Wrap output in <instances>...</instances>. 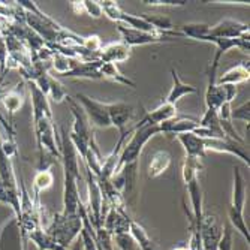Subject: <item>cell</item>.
Instances as JSON below:
<instances>
[{
  "label": "cell",
  "mask_w": 250,
  "mask_h": 250,
  "mask_svg": "<svg viewBox=\"0 0 250 250\" xmlns=\"http://www.w3.org/2000/svg\"><path fill=\"white\" fill-rule=\"evenodd\" d=\"M60 159L63 162L64 185H63V211L64 214H78L81 204L78 180H80V156L74 148L69 133L62 127V143L59 144Z\"/></svg>",
  "instance_id": "6da1fadb"
},
{
  "label": "cell",
  "mask_w": 250,
  "mask_h": 250,
  "mask_svg": "<svg viewBox=\"0 0 250 250\" xmlns=\"http://www.w3.org/2000/svg\"><path fill=\"white\" fill-rule=\"evenodd\" d=\"M99 74L102 78H106L109 81H114L117 84H122V85H129V87H133L135 88V83L127 78L126 75H123L120 72V69L117 67L116 63H101V67H99Z\"/></svg>",
  "instance_id": "d6986e66"
},
{
  "label": "cell",
  "mask_w": 250,
  "mask_h": 250,
  "mask_svg": "<svg viewBox=\"0 0 250 250\" xmlns=\"http://www.w3.org/2000/svg\"><path fill=\"white\" fill-rule=\"evenodd\" d=\"M250 78V71H249V64L240 63L231 69L226 71L223 75H220L216 80L217 85H237L240 83H246Z\"/></svg>",
  "instance_id": "9a60e30c"
},
{
  "label": "cell",
  "mask_w": 250,
  "mask_h": 250,
  "mask_svg": "<svg viewBox=\"0 0 250 250\" xmlns=\"http://www.w3.org/2000/svg\"><path fill=\"white\" fill-rule=\"evenodd\" d=\"M114 240L120 250H133L135 240L130 237V234H122V235H114Z\"/></svg>",
  "instance_id": "f1b7e54d"
},
{
  "label": "cell",
  "mask_w": 250,
  "mask_h": 250,
  "mask_svg": "<svg viewBox=\"0 0 250 250\" xmlns=\"http://www.w3.org/2000/svg\"><path fill=\"white\" fill-rule=\"evenodd\" d=\"M108 116L111 126L119 129L120 135L126 133L129 130V122L133 116V108L125 102H114V104H106Z\"/></svg>",
  "instance_id": "30bf717a"
},
{
  "label": "cell",
  "mask_w": 250,
  "mask_h": 250,
  "mask_svg": "<svg viewBox=\"0 0 250 250\" xmlns=\"http://www.w3.org/2000/svg\"><path fill=\"white\" fill-rule=\"evenodd\" d=\"M47 96L51 98V101H54V102H62V101H64L67 98V92H66V88L63 87V84H60L51 75L48 77Z\"/></svg>",
  "instance_id": "cb8c5ba5"
},
{
  "label": "cell",
  "mask_w": 250,
  "mask_h": 250,
  "mask_svg": "<svg viewBox=\"0 0 250 250\" xmlns=\"http://www.w3.org/2000/svg\"><path fill=\"white\" fill-rule=\"evenodd\" d=\"M208 38H219V39H241L249 38V24L246 22H240L235 20H222L217 24L210 26L207 38L204 42H207Z\"/></svg>",
  "instance_id": "52a82bcc"
},
{
  "label": "cell",
  "mask_w": 250,
  "mask_h": 250,
  "mask_svg": "<svg viewBox=\"0 0 250 250\" xmlns=\"http://www.w3.org/2000/svg\"><path fill=\"white\" fill-rule=\"evenodd\" d=\"M246 180L243 174L240 172V168H234V188H232V201H231V207L228 210L231 226L234 229H237L249 243L250 234L249 228L244 220V206H246Z\"/></svg>",
  "instance_id": "277c9868"
},
{
  "label": "cell",
  "mask_w": 250,
  "mask_h": 250,
  "mask_svg": "<svg viewBox=\"0 0 250 250\" xmlns=\"http://www.w3.org/2000/svg\"><path fill=\"white\" fill-rule=\"evenodd\" d=\"M174 250H190L189 247H186V246H178L177 249H174Z\"/></svg>",
  "instance_id": "1f68e13d"
},
{
  "label": "cell",
  "mask_w": 250,
  "mask_h": 250,
  "mask_svg": "<svg viewBox=\"0 0 250 250\" xmlns=\"http://www.w3.org/2000/svg\"><path fill=\"white\" fill-rule=\"evenodd\" d=\"M101 60H87V62H78L72 71L64 74L63 77L69 78H88V80H101L99 67H101Z\"/></svg>",
  "instance_id": "5bb4252c"
},
{
  "label": "cell",
  "mask_w": 250,
  "mask_h": 250,
  "mask_svg": "<svg viewBox=\"0 0 250 250\" xmlns=\"http://www.w3.org/2000/svg\"><path fill=\"white\" fill-rule=\"evenodd\" d=\"M117 30L122 35V42L127 45L129 48L132 47H140V45H148V43H157L167 39L164 35H157V33H150V32H143V30H136L130 29L123 24H117Z\"/></svg>",
  "instance_id": "ba28073f"
},
{
  "label": "cell",
  "mask_w": 250,
  "mask_h": 250,
  "mask_svg": "<svg viewBox=\"0 0 250 250\" xmlns=\"http://www.w3.org/2000/svg\"><path fill=\"white\" fill-rule=\"evenodd\" d=\"M129 234H130V237L135 240V243L140 246L141 250H154L153 243H151V238L148 237L147 231L143 228V226H141L138 222L130 220Z\"/></svg>",
  "instance_id": "44dd1931"
},
{
  "label": "cell",
  "mask_w": 250,
  "mask_h": 250,
  "mask_svg": "<svg viewBox=\"0 0 250 250\" xmlns=\"http://www.w3.org/2000/svg\"><path fill=\"white\" fill-rule=\"evenodd\" d=\"M157 133H161V130H159V126L147 123L144 119H141L140 123H136L133 126V132H132L130 140L123 146V148L120 151L114 175L120 169H123L125 167H129V165H133V164L138 162V159L141 156V151H143L144 146L153 138V136H156Z\"/></svg>",
  "instance_id": "7a4b0ae2"
},
{
  "label": "cell",
  "mask_w": 250,
  "mask_h": 250,
  "mask_svg": "<svg viewBox=\"0 0 250 250\" xmlns=\"http://www.w3.org/2000/svg\"><path fill=\"white\" fill-rule=\"evenodd\" d=\"M172 157L168 151L165 150H159L151 156V161L148 164V177L156 178L159 175H162L171 165Z\"/></svg>",
  "instance_id": "ac0fdd59"
},
{
  "label": "cell",
  "mask_w": 250,
  "mask_h": 250,
  "mask_svg": "<svg viewBox=\"0 0 250 250\" xmlns=\"http://www.w3.org/2000/svg\"><path fill=\"white\" fill-rule=\"evenodd\" d=\"M2 104L5 105L9 114H14V112H17L22 106V104H24V96L20 92V88L15 87V88L8 90V93L2 96Z\"/></svg>",
  "instance_id": "7402d4cb"
},
{
  "label": "cell",
  "mask_w": 250,
  "mask_h": 250,
  "mask_svg": "<svg viewBox=\"0 0 250 250\" xmlns=\"http://www.w3.org/2000/svg\"><path fill=\"white\" fill-rule=\"evenodd\" d=\"M53 185V174L48 171H38L33 178V193L35 199L38 201V196L42 190H47Z\"/></svg>",
  "instance_id": "603a6c76"
},
{
  "label": "cell",
  "mask_w": 250,
  "mask_h": 250,
  "mask_svg": "<svg viewBox=\"0 0 250 250\" xmlns=\"http://www.w3.org/2000/svg\"><path fill=\"white\" fill-rule=\"evenodd\" d=\"M74 250H83V247H77V249H74Z\"/></svg>",
  "instance_id": "d6a6232c"
},
{
  "label": "cell",
  "mask_w": 250,
  "mask_h": 250,
  "mask_svg": "<svg viewBox=\"0 0 250 250\" xmlns=\"http://www.w3.org/2000/svg\"><path fill=\"white\" fill-rule=\"evenodd\" d=\"M204 144H206V151L211 150V151H217V153H228L232 154L249 167L250 165V159H249V153L244 148V144L237 143L234 140L229 138H210V140H204Z\"/></svg>",
  "instance_id": "9c48e42d"
},
{
  "label": "cell",
  "mask_w": 250,
  "mask_h": 250,
  "mask_svg": "<svg viewBox=\"0 0 250 250\" xmlns=\"http://www.w3.org/2000/svg\"><path fill=\"white\" fill-rule=\"evenodd\" d=\"M75 99L78 104H81V108H83L84 114H85L90 125L95 126V127H101V129H106L111 126L106 104L99 102L96 99H92L90 96L83 95V93H77Z\"/></svg>",
  "instance_id": "5b68a950"
},
{
  "label": "cell",
  "mask_w": 250,
  "mask_h": 250,
  "mask_svg": "<svg viewBox=\"0 0 250 250\" xmlns=\"http://www.w3.org/2000/svg\"><path fill=\"white\" fill-rule=\"evenodd\" d=\"M6 60H8V48H6V42L5 38L0 36V67L6 66Z\"/></svg>",
  "instance_id": "4dcf8cb0"
},
{
  "label": "cell",
  "mask_w": 250,
  "mask_h": 250,
  "mask_svg": "<svg viewBox=\"0 0 250 250\" xmlns=\"http://www.w3.org/2000/svg\"><path fill=\"white\" fill-rule=\"evenodd\" d=\"M171 75H172V87H171V90H169V93H168L165 102H168V104H171V105H177V102H178L181 98H185V96H188V95H193V93L198 92V90H196L193 85L186 84V83L181 81L175 69L171 71Z\"/></svg>",
  "instance_id": "e0dca14e"
},
{
  "label": "cell",
  "mask_w": 250,
  "mask_h": 250,
  "mask_svg": "<svg viewBox=\"0 0 250 250\" xmlns=\"http://www.w3.org/2000/svg\"><path fill=\"white\" fill-rule=\"evenodd\" d=\"M144 3L153 8H167V6L180 8L185 6L188 2H185V0H144Z\"/></svg>",
  "instance_id": "4316f807"
},
{
  "label": "cell",
  "mask_w": 250,
  "mask_h": 250,
  "mask_svg": "<svg viewBox=\"0 0 250 250\" xmlns=\"http://www.w3.org/2000/svg\"><path fill=\"white\" fill-rule=\"evenodd\" d=\"M232 120H241L249 125L250 122V102L246 101L240 106L231 109V122Z\"/></svg>",
  "instance_id": "484cf974"
},
{
  "label": "cell",
  "mask_w": 250,
  "mask_h": 250,
  "mask_svg": "<svg viewBox=\"0 0 250 250\" xmlns=\"http://www.w3.org/2000/svg\"><path fill=\"white\" fill-rule=\"evenodd\" d=\"M223 93H225V102L232 104V101L237 96V85H222Z\"/></svg>",
  "instance_id": "f546056e"
},
{
  "label": "cell",
  "mask_w": 250,
  "mask_h": 250,
  "mask_svg": "<svg viewBox=\"0 0 250 250\" xmlns=\"http://www.w3.org/2000/svg\"><path fill=\"white\" fill-rule=\"evenodd\" d=\"M83 3V11L84 14L90 15V17H93V18H99L102 17L104 11H102V6L99 2H88V0H84Z\"/></svg>",
  "instance_id": "83f0119b"
},
{
  "label": "cell",
  "mask_w": 250,
  "mask_h": 250,
  "mask_svg": "<svg viewBox=\"0 0 250 250\" xmlns=\"http://www.w3.org/2000/svg\"><path fill=\"white\" fill-rule=\"evenodd\" d=\"M234 228L231 225H223L222 237L217 244V250H232L234 247Z\"/></svg>",
  "instance_id": "d4e9b609"
},
{
  "label": "cell",
  "mask_w": 250,
  "mask_h": 250,
  "mask_svg": "<svg viewBox=\"0 0 250 250\" xmlns=\"http://www.w3.org/2000/svg\"><path fill=\"white\" fill-rule=\"evenodd\" d=\"M198 127H199V122L190 117H174L169 122L159 125L161 133H169L175 136L181 133H193Z\"/></svg>",
  "instance_id": "8fae6325"
},
{
  "label": "cell",
  "mask_w": 250,
  "mask_h": 250,
  "mask_svg": "<svg viewBox=\"0 0 250 250\" xmlns=\"http://www.w3.org/2000/svg\"><path fill=\"white\" fill-rule=\"evenodd\" d=\"M0 181L5 183L6 186H9L11 189L18 190V183H17V177H15L11 157H8L2 148H0Z\"/></svg>",
  "instance_id": "ffe728a7"
},
{
  "label": "cell",
  "mask_w": 250,
  "mask_h": 250,
  "mask_svg": "<svg viewBox=\"0 0 250 250\" xmlns=\"http://www.w3.org/2000/svg\"><path fill=\"white\" fill-rule=\"evenodd\" d=\"M130 57V48L123 42H111L99 51V60L104 63H122Z\"/></svg>",
  "instance_id": "7c38bea8"
},
{
  "label": "cell",
  "mask_w": 250,
  "mask_h": 250,
  "mask_svg": "<svg viewBox=\"0 0 250 250\" xmlns=\"http://www.w3.org/2000/svg\"><path fill=\"white\" fill-rule=\"evenodd\" d=\"M174 117H177V105H171L168 102H162L157 108L148 111L143 119L147 123H151L154 126H159V125H162L165 122L172 120Z\"/></svg>",
  "instance_id": "2e32d148"
},
{
  "label": "cell",
  "mask_w": 250,
  "mask_h": 250,
  "mask_svg": "<svg viewBox=\"0 0 250 250\" xmlns=\"http://www.w3.org/2000/svg\"><path fill=\"white\" fill-rule=\"evenodd\" d=\"M222 229L223 225H220L217 217L214 214L204 211L199 223V238L202 250H217V244L222 237Z\"/></svg>",
  "instance_id": "8992f818"
},
{
  "label": "cell",
  "mask_w": 250,
  "mask_h": 250,
  "mask_svg": "<svg viewBox=\"0 0 250 250\" xmlns=\"http://www.w3.org/2000/svg\"><path fill=\"white\" fill-rule=\"evenodd\" d=\"M83 229V219L78 214H64L59 213L56 214L50 225L43 231L47 232L51 238H54L60 246L66 247L71 246L75 238L80 235Z\"/></svg>",
  "instance_id": "3957f363"
},
{
  "label": "cell",
  "mask_w": 250,
  "mask_h": 250,
  "mask_svg": "<svg viewBox=\"0 0 250 250\" xmlns=\"http://www.w3.org/2000/svg\"><path fill=\"white\" fill-rule=\"evenodd\" d=\"M177 140L180 141V144L183 146L185 151H186V157L189 159H202L206 156V144H204V140L199 138L195 133H181L177 135Z\"/></svg>",
  "instance_id": "4fadbf2b"
}]
</instances>
